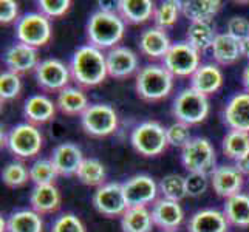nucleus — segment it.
<instances>
[{"mask_svg": "<svg viewBox=\"0 0 249 232\" xmlns=\"http://www.w3.org/2000/svg\"><path fill=\"white\" fill-rule=\"evenodd\" d=\"M70 71L74 81L82 87H96L108 76L107 57L102 50L93 45H84L74 51Z\"/></svg>", "mask_w": 249, "mask_h": 232, "instance_id": "nucleus-1", "label": "nucleus"}, {"mask_svg": "<svg viewBox=\"0 0 249 232\" xmlns=\"http://www.w3.org/2000/svg\"><path fill=\"white\" fill-rule=\"evenodd\" d=\"M125 22L118 13L96 11L87 23V37L90 45L99 50H113L124 37Z\"/></svg>", "mask_w": 249, "mask_h": 232, "instance_id": "nucleus-2", "label": "nucleus"}, {"mask_svg": "<svg viewBox=\"0 0 249 232\" xmlns=\"http://www.w3.org/2000/svg\"><path fill=\"white\" fill-rule=\"evenodd\" d=\"M135 89L144 101H161L167 98L174 89V76L164 65H145L136 74Z\"/></svg>", "mask_w": 249, "mask_h": 232, "instance_id": "nucleus-3", "label": "nucleus"}, {"mask_svg": "<svg viewBox=\"0 0 249 232\" xmlns=\"http://www.w3.org/2000/svg\"><path fill=\"white\" fill-rule=\"evenodd\" d=\"M130 141L133 149L142 157H158L167 149V128L157 121H145L135 127Z\"/></svg>", "mask_w": 249, "mask_h": 232, "instance_id": "nucleus-4", "label": "nucleus"}, {"mask_svg": "<svg viewBox=\"0 0 249 232\" xmlns=\"http://www.w3.org/2000/svg\"><path fill=\"white\" fill-rule=\"evenodd\" d=\"M172 113L177 121L187 125H195L203 123L209 115V101L208 96L192 90L191 87L179 91L174 101Z\"/></svg>", "mask_w": 249, "mask_h": 232, "instance_id": "nucleus-5", "label": "nucleus"}, {"mask_svg": "<svg viewBox=\"0 0 249 232\" xmlns=\"http://www.w3.org/2000/svg\"><path fill=\"white\" fill-rule=\"evenodd\" d=\"M16 36L20 44L33 48L47 45L51 39L50 19L40 13L23 14L16 23Z\"/></svg>", "mask_w": 249, "mask_h": 232, "instance_id": "nucleus-6", "label": "nucleus"}, {"mask_svg": "<svg viewBox=\"0 0 249 232\" xmlns=\"http://www.w3.org/2000/svg\"><path fill=\"white\" fill-rule=\"evenodd\" d=\"M5 144L17 158L28 160L39 155L42 144H44V138H42V133L37 130L36 125L27 123L13 127L6 136Z\"/></svg>", "mask_w": 249, "mask_h": 232, "instance_id": "nucleus-7", "label": "nucleus"}, {"mask_svg": "<svg viewBox=\"0 0 249 232\" xmlns=\"http://www.w3.org/2000/svg\"><path fill=\"white\" fill-rule=\"evenodd\" d=\"M81 125L87 135L104 138L118 128V115L107 104H91L81 115Z\"/></svg>", "mask_w": 249, "mask_h": 232, "instance_id": "nucleus-8", "label": "nucleus"}, {"mask_svg": "<svg viewBox=\"0 0 249 232\" xmlns=\"http://www.w3.org/2000/svg\"><path fill=\"white\" fill-rule=\"evenodd\" d=\"M181 162L187 172H200L209 174L215 164V150H213L209 140L196 136L189 141L181 149Z\"/></svg>", "mask_w": 249, "mask_h": 232, "instance_id": "nucleus-9", "label": "nucleus"}, {"mask_svg": "<svg viewBox=\"0 0 249 232\" xmlns=\"http://www.w3.org/2000/svg\"><path fill=\"white\" fill-rule=\"evenodd\" d=\"M162 62L174 77H187L200 68V51H196L187 42H177L172 44Z\"/></svg>", "mask_w": 249, "mask_h": 232, "instance_id": "nucleus-10", "label": "nucleus"}, {"mask_svg": "<svg viewBox=\"0 0 249 232\" xmlns=\"http://www.w3.org/2000/svg\"><path fill=\"white\" fill-rule=\"evenodd\" d=\"M125 201L128 208H147V204L157 201L160 186L149 175H135L123 183Z\"/></svg>", "mask_w": 249, "mask_h": 232, "instance_id": "nucleus-11", "label": "nucleus"}, {"mask_svg": "<svg viewBox=\"0 0 249 232\" xmlns=\"http://www.w3.org/2000/svg\"><path fill=\"white\" fill-rule=\"evenodd\" d=\"M91 201L94 209L106 217H123L128 208L121 183H108L98 187Z\"/></svg>", "mask_w": 249, "mask_h": 232, "instance_id": "nucleus-12", "label": "nucleus"}, {"mask_svg": "<svg viewBox=\"0 0 249 232\" xmlns=\"http://www.w3.org/2000/svg\"><path fill=\"white\" fill-rule=\"evenodd\" d=\"M71 71L57 59H45L36 68V79L40 89L47 91H62L70 82Z\"/></svg>", "mask_w": 249, "mask_h": 232, "instance_id": "nucleus-13", "label": "nucleus"}, {"mask_svg": "<svg viewBox=\"0 0 249 232\" xmlns=\"http://www.w3.org/2000/svg\"><path fill=\"white\" fill-rule=\"evenodd\" d=\"M243 177L245 175L237 169V166H218L211 172V184L217 195L228 200L240 194L243 187Z\"/></svg>", "mask_w": 249, "mask_h": 232, "instance_id": "nucleus-14", "label": "nucleus"}, {"mask_svg": "<svg viewBox=\"0 0 249 232\" xmlns=\"http://www.w3.org/2000/svg\"><path fill=\"white\" fill-rule=\"evenodd\" d=\"M3 61H5V65L8 67V71H13L17 74L36 70L37 65L40 64L37 50L25 44H20V42L11 45L5 51Z\"/></svg>", "mask_w": 249, "mask_h": 232, "instance_id": "nucleus-15", "label": "nucleus"}, {"mask_svg": "<svg viewBox=\"0 0 249 232\" xmlns=\"http://www.w3.org/2000/svg\"><path fill=\"white\" fill-rule=\"evenodd\" d=\"M108 76L125 79L138 70V56L127 47H116L106 54Z\"/></svg>", "mask_w": 249, "mask_h": 232, "instance_id": "nucleus-16", "label": "nucleus"}, {"mask_svg": "<svg viewBox=\"0 0 249 232\" xmlns=\"http://www.w3.org/2000/svg\"><path fill=\"white\" fill-rule=\"evenodd\" d=\"M153 225L166 231H175L184 220V212L179 203L167 198H160L152 206Z\"/></svg>", "mask_w": 249, "mask_h": 232, "instance_id": "nucleus-17", "label": "nucleus"}, {"mask_svg": "<svg viewBox=\"0 0 249 232\" xmlns=\"http://www.w3.org/2000/svg\"><path fill=\"white\" fill-rule=\"evenodd\" d=\"M50 160L53 161L59 175L71 177L78 174V169L81 167L85 158L82 157V152L78 145L71 143H64L59 144L53 150V155H51Z\"/></svg>", "mask_w": 249, "mask_h": 232, "instance_id": "nucleus-18", "label": "nucleus"}, {"mask_svg": "<svg viewBox=\"0 0 249 232\" xmlns=\"http://www.w3.org/2000/svg\"><path fill=\"white\" fill-rule=\"evenodd\" d=\"M225 123L231 130L249 133V93H238L229 99L225 108Z\"/></svg>", "mask_w": 249, "mask_h": 232, "instance_id": "nucleus-19", "label": "nucleus"}, {"mask_svg": "<svg viewBox=\"0 0 249 232\" xmlns=\"http://www.w3.org/2000/svg\"><path fill=\"white\" fill-rule=\"evenodd\" d=\"M187 229L189 232H228L229 221L225 212L217 209H203L191 217Z\"/></svg>", "mask_w": 249, "mask_h": 232, "instance_id": "nucleus-20", "label": "nucleus"}, {"mask_svg": "<svg viewBox=\"0 0 249 232\" xmlns=\"http://www.w3.org/2000/svg\"><path fill=\"white\" fill-rule=\"evenodd\" d=\"M172 44L164 30L158 27L145 30L140 37V50L149 59H164Z\"/></svg>", "mask_w": 249, "mask_h": 232, "instance_id": "nucleus-21", "label": "nucleus"}, {"mask_svg": "<svg viewBox=\"0 0 249 232\" xmlns=\"http://www.w3.org/2000/svg\"><path fill=\"white\" fill-rule=\"evenodd\" d=\"M223 84V74L220 68L213 64H203L191 76V89L204 96L213 94Z\"/></svg>", "mask_w": 249, "mask_h": 232, "instance_id": "nucleus-22", "label": "nucleus"}, {"mask_svg": "<svg viewBox=\"0 0 249 232\" xmlns=\"http://www.w3.org/2000/svg\"><path fill=\"white\" fill-rule=\"evenodd\" d=\"M23 115L30 124H45L54 118L56 106L45 94H34L25 102Z\"/></svg>", "mask_w": 249, "mask_h": 232, "instance_id": "nucleus-23", "label": "nucleus"}, {"mask_svg": "<svg viewBox=\"0 0 249 232\" xmlns=\"http://www.w3.org/2000/svg\"><path fill=\"white\" fill-rule=\"evenodd\" d=\"M155 5L150 0H119L118 14L127 23L140 25L152 19L155 14Z\"/></svg>", "mask_w": 249, "mask_h": 232, "instance_id": "nucleus-24", "label": "nucleus"}, {"mask_svg": "<svg viewBox=\"0 0 249 232\" xmlns=\"http://www.w3.org/2000/svg\"><path fill=\"white\" fill-rule=\"evenodd\" d=\"M212 54L220 65H232L243 56L242 42L229 36L228 33L217 34L212 45Z\"/></svg>", "mask_w": 249, "mask_h": 232, "instance_id": "nucleus-25", "label": "nucleus"}, {"mask_svg": "<svg viewBox=\"0 0 249 232\" xmlns=\"http://www.w3.org/2000/svg\"><path fill=\"white\" fill-rule=\"evenodd\" d=\"M31 209L37 214H51L61 206V194L54 184L47 186H34L30 195Z\"/></svg>", "mask_w": 249, "mask_h": 232, "instance_id": "nucleus-26", "label": "nucleus"}, {"mask_svg": "<svg viewBox=\"0 0 249 232\" xmlns=\"http://www.w3.org/2000/svg\"><path fill=\"white\" fill-rule=\"evenodd\" d=\"M6 232H44V221L33 209H20L8 217Z\"/></svg>", "mask_w": 249, "mask_h": 232, "instance_id": "nucleus-27", "label": "nucleus"}, {"mask_svg": "<svg viewBox=\"0 0 249 232\" xmlns=\"http://www.w3.org/2000/svg\"><path fill=\"white\" fill-rule=\"evenodd\" d=\"M221 8L218 0H187L181 2V13L191 23L194 22H211Z\"/></svg>", "mask_w": 249, "mask_h": 232, "instance_id": "nucleus-28", "label": "nucleus"}, {"mask_svg": "<svg viewBox=\"0 0 249 232\" xmlns=\"http://www.w3.org/2000/svg\"><path fill=\"white\" fill-rule=\"evenodd\" d=\"M56 106L64 115L68 116L82 115L89 107V99L82 90L74 87H67L62 91H59Z\"/></svg>", "mask_w": 249, "mask_h": 232, "instance_id": "nucleus-29", "label": "nucleus"}, {"mask_svg": "<svg viewBox=\"0 0 249 232\" xmlns=\"http://www.w3.org/2000/svg\"><path fill=\"white\" fill-rule=\"evenodd\" d=\"M225 215L229 225L237 228H249V195L237 194L226 200L225 203Z\"/></svg>", "mask_w": 249, "mask_h": 232, "instance_id": "nucleus-30", "label": "nucleus"}, {"mask_svg": "<svg viewBox=\"0 0 249 232\" xmlns=\"http://www.w3.org/2000/svg\"><path fill=\"white\" fill-rule=\"evenodd\" d=\"M215 37L217 33L215 28L211 25V22H194L189 25L186 33V42L196 51H200V53L208 48H212Z\"/></svg>", "mask_w": 249, "mask_h": 232, "instance_id": "nucleus-31", "label": "nucleus"}, {"mask_svg": "<svg viewBox=\"0 0 249 232\" xmlns=\"http://www.w3.org/2000/svg\"><path fill=\"white\" fill-rule=\"evenodd\" d=\"M123 232H150L153 228L152 212L147 208H127L121 217Z\"/></svg>", "mask_w": 249, "mask_h": 232, "instance_id": "nucleus-32", "label": "nucleus"}, {"mask_svg": "<svg viewBox=\"0 0 249 232\" xmlns=\"http://www.w3.org/2000/svg\"><path fill=\"white\" fill-rule=\"evenodd\" d=\"M76 177L79 178V181L85 186H104L106 181V167L101 161L94 158H85L82 161L81 167L78 169Z\"/></svg>", "mask_w": 249, "mask_h": 232, "instance_id": "nucleus-33", "label": "nucleus"}, {"mask_svg": "<svg viewBox=\"0 0 249 232\" xmlns=\"http://www.w3.org/2000/svg\"><path fill=\"white\" fill-rule=\"evenodd\" d=\"M223 153L231 160H238L249 150V133L240 130H229L221 143Z\"/></svg>", "mask_w": 249, "mask_h": 232, "instance_id": "nucleus-34", "label": "nucleus"}, {"mask_svg": "<svg viewBox=\"0 0 249 232\" xmlns=\"http://www.w3.org/2000/svg\"><path fill=\"white\" fill-rule=\"evenodd\" d=\"M160 192L162 194V198H167L172 201L179 203L187 196L186 189V178L178 174L166 175L160 181Z\"/></svg>", "mask_w": 249, "mask_h": 232, "instance_id": "nucleus-35", "label": "nucleus"}, {"mask_svg": "<svg viewBox=\"0 0 249 232\" xmlns=\"http://www.w3.org/2000/svg\"><path fill=\"white\" fill-rule=\"evenodd\" d=\"M179 13H181V2H177V0H167V2H162L153 14V20H155L157 27L161 30H166L174 27L177 23Z\"/></svg>", "mask_w": 249, "mask_h": 232, "instance_id": "nucleus-36", "label": "nucleus"}, {"mask_svg": "<svg viewBox=\"0 0 249 232\" xmlns=\"http://www.w3.org/2000/svg\"><path fill=\"white\" fill-rule=\"evenodd\" d=\"M57 175L59 174L51 160H37L30 167V179L36 186L53 184Z\"/></svg>", "mask_w": 249, "mask_h": 232, "instance_id": "nucleus-37", "label": "nucleus"}, {"mask_svg": "<svg viewBox=\"0 0 249 232\" xmlns=\"http://www.w3.org/2000/svg\"><path fill=\"white\" fill-rule=\"evenodd\" d=\"M2 179L8 187H20L30 179V170L22 162H10L2 172Z\"/></svg>", "mask_w": 249, "mask_h": 232, "instance_id": "nucleus-38", "label": "nucleus"}, {"mask_svg": "<svg viewBox=\"0 0 249 232\" xmlns=\"http://www.w3.org/2000/svg\"><path fill=\"white\" fill-rule=\"evenodd\" d=\"M22 81L20 76L13 71H5L0 74V99L2 102L11 101L20 94Z\"/></svg>", "mask_w": 249, "mask_h": 232, "instance_id": "nucleus-39", "label": "nucleus"}, {"mask_svg": "<svg viewBox=\"0 0 249 232\" xmlns=\"http://www.w3.org/2000/svg\"><path fill=\"white\" fill-rule=\"evenodd\" d=\"M192 140L191 136V125H187L184 123H174L172 125L167 127V141L169 145L174 147H184V145Z\"/></svg>", "mask_w": 249, "mask_h": 232, "instance_id": "nucleus-40", "label": "nucleus"}, {"mask_svg": "<svg viewBox=\"0 0 249 232\" xmlns=\"http://www.w3.org/2000/svg\"><path fill=\"white\" fill-rule=\"evenodd\" d=\"M39 13L44 14L48 19H54V17H62L68 13L71 8L70 0H40L37 2Z\"/></svg>", "mask_w": 249, "mask_h": 232, "instance_id": "nucleus-41", "label": "nucleus"}, {"mask_svg": "<svg viewBox=\"0 0 249 232\" xmlns=\"http://www.w3.org/2000/svg\"><path fill=\"white\" fill-rule=\"evenodd\" d=\"M51 232H85V226L74 214H62L54 220Z\"/></svg>", "mask_w": 249, "mask_h": 232, "instance_id": "nucleus-42", "label": "nucleus"}, {"mask_svg": "<svg viewBox=\"0 0 249 232\" xmlns=\"http://www.w3.org/2000/svg\"><path fill=\"white\" fill-rule=\"evenodd\" d=\"M211 177L208 174H200V172H191L186 177V189L189 196H200L209 187Z\"/></svg>", "mask_w": 249, "mask_h": 232, "instance_id": "nucleus-43", "label": "nucleus"}, {"mask_svg": "<svg viewBox=\"0 0 249 232\" xmlns=\"http://www.w3.org/2000/svg\"><path fill=\"white\" fill-rule=\"evenodd\" d=\"M229 36H232L234 39L243 42L249 37V20L246 17H231L228 22V31Z\"/></svg>", "mask_w": 249, "mask_h": 232, "instance_id": "nucleus-44", "label": "nucleus"}, {"mask_svg": "<svg viewBox=\"0 0 249 232\" xmlns=\"http://www.w3.org/2000/svg\"><path fill=\"white\" fill-rule=\"evenodd\" d=\"M17 14H19V5H17V2H14V0H2L0 2V22L3 25L14 22L17 19Z\"/></svg>", "mask_w": 249, "mask_h": 232, "instance_id": "nucleus-45", "label": "nucleus"}, {"mask_svg": "<svg viewBox=\"0 0 249 232\" xmlns=\"http://www.w3.org/2000/svg\"><path fill=\"white\" fill-rule=\"evenodd\" d=\"M235 166L243 175H249V150L243 155L242 158H238L235 161Z\"/></svg>", "mask_w": 249, "mask_h": 232, "instance_id": "nucleus-46", "label": "nucleus"}, {"mask_svg": "<svg viewBox=\"0 0 249 232\" xmlns=\"http://www.w3.org/2000/svg\"><path fill=\"white\" fill-rule=\"evenodd\" d=\"M242 82H243V87L246 89V91L249 93V64H248V67H246L245 70H243Z\"/></svg>", "mask_w": 249, "mask_h": 232, "instance_id": "nucleus-47", "label": "nucleus"}, {"mask_svg": "<svg viewBox=\"0 0 249 232\" xmlns=\"http://www.w3.org/2000/svg\"><path fill=\"white\" fill-rule=\"evenodd\" d=\"M242 50H243V56L249 59V37L242 42Z\"/></svg>", "mask_w": 249, "mask_h": 232, "instance_id": "nucleus-48", "label": "nucleus"}, {"mask_svg": "<svg viewBox=\"0 0 249 232\" xmlns=\"http://www.w3.org/2000/svg\"><path fill=\"white\" fill-rule=\"evenodd\" d=\"M166 232H177V231H166Z\"/></svg>", "mask_w": 249, "mask_h": 232, "instance_id": "nucleus-49", "label": "nucleus"}]
</instances>
